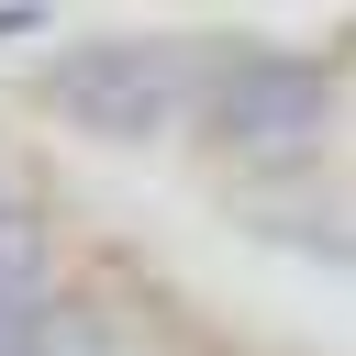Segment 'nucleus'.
Wrapping results in <instances>:
<instances>
[{
    "label": "nucleus",
    "instance_id": "obj_4",
    "mask_svg": "<svg viewBox=\"0 0 356 356\" xmlns=\"http://www.w3.org/2000/svg\"><path fill=\"white\" fill-rule=\"evenodd\" d=\"M0 211H11V189H0Z\"/></svg>",
    "mask_w": 356,
    "mask_h": 356
},
{
    "label": "nucleus",
    "instance_id": "obj_1",
    "mask_svg": "<svg viewBox=\"0 0 356 356\" xmlns=\"http://www.w3.org/2000/svg\"><path fill=\"white\" fill-rule=\"evenodd\" d=\"M323 122H334V78L312 56H211L200 89H189V134L211 156H245V167L312 156Z\"/></svg>",
    "mask_w": 356,
    "mask_h": 356
},
{
    "label": "nucleus",
    "instance_id": "obj_2",
    "mask_svg": "<svg viewBox=\"0 0 356 356\" xmlns=\"http://www.w3.org/2000/svg\"><path fill=\"white\" fill-rule=\"evenodd\" d=\"M189 89H200V67L167 56V44H78V56L44 67V100H56L78 134H111V145L189 134Z\"/></svg>",
    "mask_w": 356,
    "mask_h": 356
},
{
    "label": "nucleus",
    "instance_id": "obj_3",
    "mask_svg": "<svg viewBox=\"0 0 356 356\" xmlns=\"http://www.w3.org/2000/svg\"><path fill=\"white\" fill-rule=\"evenodd\" d=\"M78 356H122V345H111V323H89V345H78Z\"/></svg>",
    "mask_w": 356,
    "mask_h": 356
}]
</instances>
